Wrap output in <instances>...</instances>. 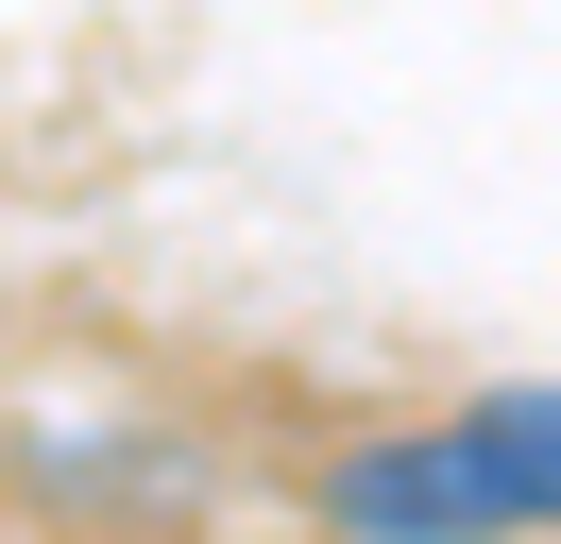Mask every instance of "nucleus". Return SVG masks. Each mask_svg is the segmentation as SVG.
<instances>
[{
    "label": "nucleus",
    "instance_id": "f257e3e1",
    "mask_svg": "<svg viewBox=\"0 0 561 544\" xmlns=\"http://www.w3.org/2000/svg\"><path fill=\"white\" fill-rule=\"evenodd\" d=\"M341 528H391V544H459V528H511V494H493L477 442H391V460H341Z\"/></svg>",
    "mask_w": 561,
    "mask_h": 544
},
{
    "label": "nucleus",
    "instance_id": "f03ea898",
    "mask_svg": "<svg viewBox=\"0 0 561 544\" xmlns=\"http://www.w3.org/2000/svg\"><path fill=\"white\" fill-rule=\"evenodd\" d=\"M459 442L493 460V494H511V528H527V510H561V392H493V408H477Z\"/></svg>",
    "mask_w": 561,
    "mask_h": 544
}]
</instances>
